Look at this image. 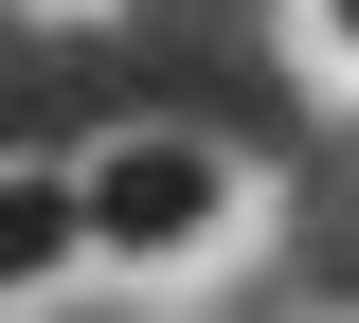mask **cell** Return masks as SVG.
Returning a JSON list of instances; mask_svg holds the SVG:
<instances>
[{"mask_svg": "<svg viewBox=\"0 0 359 323\" xmlns=\"http://www.w3.org/2000/svg\"><path fill=\"white\" fill-rule=\"evenodd\" d=\"M306 54H323V72L359 90V0H306Z\"/></svg>", "mask_w": 359, "mask_h": 323, "instance_id": "obj_3", "label": "cell"}, {"mask_svg": "<svg viewBox=\"0 0 359 323\" xmlns=\"http://www.w3.org/2000/svg\"><path fill=\"white\" fill-rule=\"evenodd\" d=\"M233 233H252V162L233 144H198V126H126L108 162H90V252L108 270H216Z\"/></svg>", "mask_w": 359, "mask_h": 323, "instance_id": "obj_1", "label": "cell"}, {"mask_svg": "<svg viewBox=\"0 0 359 323\" xmlns=\"http://www.w3.org/2000/svg\"><path fill=\"white\" fill-rule=\"evenodd\" d=\"M90 270H108L90 252V162H0V305H54Z\"/></svg>", "mask_w": 359, "mask_h": 323, "instance_id": "obj_2", "label": "cell"}, {"mask_svg": "<svg viewBox=\"0 0 359 323\" xmlns=\"http://www.w3.org/2000/svg\"><path fill=\"white\" fill-rule=\"evenodd\" d=\"M36 18H90V0H36Z\"/></svg>", "mask_w": 359, "mask_h": 323, "instance_id": "obj_4", "label": "cell"}]
</instances>
